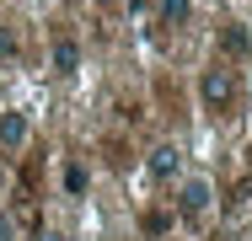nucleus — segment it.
I'll list each match as a JSON object with an SVG mask.
<instances>
[{"mask_svg": "<svg viewBox=\"0 0 252 241\" xmlns=\"http://www.w3.org/2000/svg\"><path fill=\"white\" fill-rule=\"evenodd\" d=\"M161 11H166L172 22H183V16H188V0H161Z\"/></svg>", "mask_w": 252, "mask_h": 241, "instance_id": "6", "label": "nucleus"}, {"mask_svg": "<svg viewBox=\"0 0 252 241\" xmlns=\"http://www.w3.org/2000/svg\"><path fill=\"white\" fill-rule=\"evenodd\" d=\"M204 204H209V188H204V182H188V188H183V209H188V214H204Z\"/></svg>", "mask_w": 252, "mask_h": 241, "instance_id": "3", "label": "nucleus"}, {"mask_svg": "<svg viewBox=\"0 0 252 241\" xmlns=\"http://www.w3.org/2000/svg\"><path fill=\"white\" fill-rule=\"evenodd\" d=\"M5 236H11V225H5V220H0V241H5Z\"/></svg>", "mask_w": 252, "mask_h": 241, "instance_id": "7", "label": "nucleus"}, {"mask_svg": "<svg viewBox=\"0 0 252 241\" xmlns=\"http://www.w3.org/2000/svg\"><path fill=\"white\" fill-rule=\"evenodd\" d=\"M75 59H81L75 43H59V48H54V64H59V70H75Z\"/></svg>", "mask_w": 252, "mask_h": 241, "instance_id": "5", "label": "nucleus"}, {"mask_svg": "<svg viewBox=\"0 0 252 241\" xmlns=\"http://www.w3.org/2000/svg\"><path fill=\"white\" fill-rule=\"evenodd\" d=\"M204 96L225 107V102H231V75H225V70H209V75H204Z\"/></svg>", "mask_w": 252, "mask_h": 241, "instance_id": "1", "label": "nucleus"}, {"mask_svg": "<svg viewBox=\"0 0 252 241\" xmlns=\"http://www.w3.org/2000/svg\"><path fill=\"white\" fill-rule=\"evenodd\" d=\"M22 140H27V118H22V113H5V123H0V145L16 150Z\"/></svg>", "mask_w": 252, "mask_h": 241, "instance_id": "2", "label": "nucleus"}, {"mask_svg": "<svg viewBox=\"0 0 252 241\" xmlns=\"http://www.w3.org/2000/svg\"><path fill=\"white\" fill-rule=\"evenodd\" d=\"M43 241H64V236H43Z\"/></svg>", "mask_w": 252, "mask_h": 241, "instance_id": "8", "label": "nucleus"}, {"mask_svg": "<svg viewBox=\"0 0 252 241\" xmlns=\"http://www.w3.org/2000/svg\"><path fill=\"white\" fill-rule=\"evenodd\" d=\"M151 172H156V177H166V172H177V150H172V145H161V150L151 155Z\"/></svg>", "mask_w": 252, "mask_h": 241, "instance_id": "4", "label": "nucleus"}]
</instances>
